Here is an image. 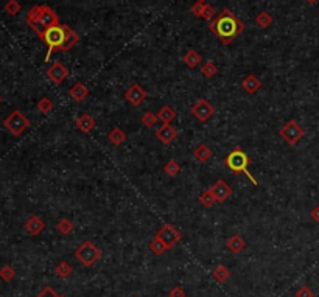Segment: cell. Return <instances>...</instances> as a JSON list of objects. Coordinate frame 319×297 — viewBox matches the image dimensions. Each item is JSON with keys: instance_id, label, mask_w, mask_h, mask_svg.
Listing matches in <instances>:
<instances>
[{"instance_id": "1", "label": "cell", "mask_w": 319, "mask_h": 297, "mask_svg": "<svg viewBox=\"0 0 319 297\" xmlns=\"http://www.w3.org/2000/svg\"><path fill=\"white\" fill-rule=\"evenodd\" d=\"M209 30L218 38L221 44L229 45L230 42H233L243 33L244 24H243V20H240L229 8H225L210 22Z\"/></svg>"}, {"instance_id": "2", "label": "cell", "mask_w": 319, "mask_h": 297, "mask_svg": "<svg viewBox=\"0 0 319 297\" xmlns=\"http://www.w3.org/2000/svg\"><path fill=\"white\" fill-rule=\"evenodd\" d=\"M27 24L38 36H41L44 30L59 25V17L50 6L36 5L27 13Z\"/></svg>"}, {"instance_id": "3", "label": "cell", "mask_w": 319, "mask_h": 297, "mask_svg": "<svg viewBox=\"0 0 319 297\" xmlns=\"http://www.w3.org/2000/svg\"><path fill=\"white\" fill-rule=\"evenodd\" d=\"M225 164H226V167L230 170V171L246 174V176L251 179V182H252L254 185H257V181H255V177L248 171V167L251 165V157H249L246 153H244V151H241L240 148H235V150L230 151V153L226 156Z\"/></svg>"}, {"instance_id": "4", "label": "cell", "mask_w": 319, "mask_h": 297, "mask_svg": "<svg viewBox=\"0 0 319 297\" xmlns=\"http://www.w3.org/2000/svg\"><path fill=\"white\" fill-rule=\"evenodd\" d=\"M39 38L48 47V51L46 55V61L48 62V59L51 58L53 53L61 51V48H62L64 38H66V33H64V25L59 24V25H55V27H50V28L42 31V35Z\"/></svg>"}, {"instance_id": "5", "label": "cell", "mask_w": 319, "mask_h": 297, "mask_svg": "<svg viewBox=\"0 0 319 297\" xmlns=\"http://www.w3.org/2000/svg\"><path fill=\"white\" fill-rule=\"evenodd\" d=\"M75 257L77 260L83 264V266L91 268L97 263L101 257V251L93 245L91 240L81 243L75 251Z\"/></svg>"}, {"instance_id": "6", "label": "cell", "mask_w": 319, "mask_h": 297, "mask_svg": "<svg viewBox=\"0 0 319 297\" xmlns=\"http://www.w3.org/2000/svg\"><path fill=\"white\" fill-rule=\"evenodd\" d=\"M3 125H5V128L9 132H11L13 135L19 137V135H22L30 128V120L20 111H13L3 120Z\"/></svg>"}, {"instance_id": "7", "label": "cell", "mask_w": 319, "mask_h": 297, "mask_svg": "<svg viewBox=\"0 0 319 297\" xmlns=\"http://www.w3.org/2000/svg\"><path fill=\"white\" fill-rule=\"evenodd\" d=\"M279 134H280V137L286 143L294 146V145H297V143L301 142V139L304 137L305 131H304V128L296 120H290V122L285 123V126L279 131Z\"/></svg>"}, {"instance_id": "8", "label": "cell", "mask_w": 319, "mask_h": 297, "mask_svg": "<svg viewBox=\"0 0 319 297\" xmlns=\"http://www.w3.org/2000/svg\"><path fill=\"white\" fill-rule=\"evenodd\" d=\"M156 237L162 240V243L167 246V249H172L175 245H178V243L181 241V238H182L181 232L173 224H165L164 227H161V230L156 233Z\"/></svg>"}, {"instance_id": "9", "label": "cell", "mask_w": 319, "mask_h": 297, "mask_svg": "<svg viewBox=\"0 0 319 297\" xmlns=\"http://www.w3.org/2000/svg\"><path fill=\"white\" fill-rule=\"evenodd\" d=\"M191 115L195 117V119L201 123H206L212 115H214L215 109L214 106H212L207 100L204 98H199L193 106H191Z\"/></svg>"}, {"instance_id": "10", "label": "cell", "mask_w": 319, "mask_h": 297, "mask_svg": "<svg viewBox=\"0 0 319 297\" xmlns=\"http://www.w3.org/2000/svg\"><path fill=\"white\" fill-rule=\"evenodd\" d=\"M47 78L55 84H62L69 78V70L61 62H53L47 70Z\"/></svg>"}, {"instance_id": "11", "label": "cell", "mask_w": 319, "mask_h": 297, "mask_svg": "<svg viewBox=\"0 0 319 297\" xmlns=\"http://www.w3.org/2000/svg\"><path fill=\"white\" fill-rule=\"evenodd\" d=\"M125 98L133 106H140L146 100V92L140 84H133V86H130V89L125 92Z\"/></svg>"}, {"instance_id": "12", "label": "cell", "mask_w": 319, "mask_h": 297, "mask_svg": "<svg viewBox=\"0 0 319 297\" xmlns=\"http://www.w3.org/2000/svg\"><path fill=\"white\" fill-rule=\"evenodd\" d=\"M212 193H214L217 203L223 204L226 199H229V196L232 195V188L229 187V184L226 181H223V179H218V181L212 185Z\"/></svg>"}, {"instance_id": "13", "label": "cell", "mask_w": 319, "mask_h": 297, "mask_svg": "<svg viewBox=\"0 0 319 297\" xmlns=\"http://www.w3.org/2000/svg\"><path fill=\"white\" fill-rule=\"evenodd\" d=\"M156 137L159 139V142L164 143V145H170V143H173L175 139L178 137V131L173 128L172 125H167L164 123L161 128H157L156 129Z\"/></svg>"}, {"instance_id": "14", "label": "cell", "mask_w": 319, "mask_h": 297, "mask_svg": "<svg viewBox=\"0 0 319 297\" xmlns=\"http://www.w3.org/2000/svg\"><path fill=\"white\" fill-rule=\"evenodd\" d=\"M64 33H66V38H64V44H62L61 51H69L80 42V35L75 30H72L69 25H64Z\"/></svg>"}, {"instance_id": "15", "label": "cell", "mask_w": 319, "mask_h": 297, "mask_svg": "<svg viewBox=\"0 0 319 297\" xmlns=\"http://www.w3.org/2000/svg\"><path fill=\"white\" fill-rule=\"evenodd\" d=\"M46 229V222L42 221L39 216H31L27 222H25V230L30 233V235H39L42 233V230Z\"/></svg>"}, {"instance_id": "16", "label": "cell", "mask_w": 319, "mask_h": 297, "mask_svg": "<svg viewBox=\"0 0 319 297\" xmlns=\"http://www.w3.org/2000/svg\"><path fill=\"white\" fill-rule=\"evenodd\" d=\"M69 95L72 97V100H75L77 103H81V101L86 100V97L89 95V89L86 87V84L77 83V84H73V86L70 87Z\"/></svg>"}, {"instance_id": "17", "label": "cell", "mask_w": 319, "mask_h": 297, "mask_svg": "<svg viewBox=\"0 0 319 297\" xmlns=\"http://www.w3.org/2000/svg\"><path fill=\"white\" fill-rule=\"evenodd\" d=\"M241 87L246 93L254 95L255 92H259V89L262 87V81L255 75H248L246 78L241 81Z\"/></svg>"}, {"instance_id": "18", "label": "cell", "mask_w": 319, "mask_h": 297, "mask_svg": "<svg viewBox=\"0 0 319 297\" xmlns=\"http://www.w3.org/2000/svg\"><path fill=\"white\" fill-rule=\"evenodd\" d=\"M77 128L84 132V134H89L93 128H95V120L93 117L89 114H83L77 119Z\"/></svg>"}, {"instance_id": "19", "label": "cell", "mask_w": 319, "mask_h": 297, "mask_svg": "<svg viewBox=\"0 0 319 297\" xmlns=\"http://www.w3.org/2000/svg\"><path fill=\"white\" fill-rule=\"evenodd\" d=\"M226 246H228V249L232 254H240L244 248H246V243H244V240L241 238V235H237V233H235V235H232L228 240Z\"/></svg>"}, {"instance_id": "20", "label": "cell", "mask_w": 319, "mask_h": 297, "mask_svg": "<svg viewBox=\"0 0 319 297\" xmlns=\"http://www.w3.org/2000/svg\"><path fill=\"white\" fill-rule=\"evenodd\" d=\"M193 157L196 159L198 162L204 164V162H207L209 159L212 157V150L206 143H199L193 150Z\"/></svg>"}, {"instance_id": "21", "label": "cell", "mask_w": 319, "mask_h": 297, "mask_svg": "<svg viewBox=\"0 0 319 297\" xmlns=\"http://www.w3.org/2000/svg\"><path fill=\"white\" fill-rule=\"evenodd\" d=\"M182 61L185 62V66L190 69H195L201 64V55L196 50H188L185 55L182 56Z\"/></svg>"}, {"instance_id": "22", "label": "cell", "mask_w": 319, "mask_h": 297, "mask_svg": "<svg viewBox=\"0 0 319 297\" xmlns=\"http://www.w3.org/2000/svg\"><path fill=\"white\" fill-rule=\"evenodd\" d=\"M212 275H214V279L218 283H226L230 277V271L228 266H225V264H218V266L212 271Z\"/></svg>"}, {"instance_id": "23", "label": "cell", "mask_w": 319, "mask_h": 297, "mask_svg": "<svg viewBox=\"0 0 319 297\" xmlns=\"http://www.w3.org/2000/svg\"><path fill=\"white\" fill-rule=\"evenodd\" d=\"M157 119L161 120L162 123L170 125V123H172V122L176 119V112H175L173 108H170V106H164V108H161V111H159Z\"/></svg>"}, {"instance_id": "24", "label": "cell", "mask_w": 319, "mask_h": 297, "mask_svg": "<svg viewBox=\"0 0 319 297\" xmlns=\"http://www.w3.org/2000/svg\"><path fill=\"white\" fill-rule=\"evenodd\" d=\"M108 139L114 146H120L125 140H126V134L120 129V128H114L109 134H108Z\"/></svg>"}, {"instance_id": "25", "label": "cell", "mask_w": 319, "mask_h": 297, "mask_svg": "<svg viewBox=\"0 0 319 297\" xmlns=\"http://www.w3.org/2000/svg\"><path fill=\"white\" fill-rule=\"evenodd\" d=\"M55 274L58 275L59 279H67L69 275L72 274V266L67 261H59L55 268Z\"/></svg>"}, {"instance_id": "26", "label": "cell", "mask_w": 319, "mask_h": 297, "mask_svg": "<svg viewBox=\"0 0 319 297\" xmlns=\"http://www.w3.org/2000/svg\"><path fill=\"white\" fill-rule=\"evenodd\" d=\"M150 249H151V252L154 254V255H162V254H165V251H167V246L164 245L161 238L154 237L150 241Z\"/></svg>"}, {"instance_id": "27", "label": "cell", "mask_w": 319, "mask_h": 297, "mask_svg": "<svg viewBox=\"0 0 319 297\" xmlns=\"http://www.w3.org/2000/svg\"><path fill=\"white\" fill-rule=\"evenodd\" d=\"M255 24L260 28H268L273 24V16L268 11H262L257 17H255Z\"/></svg>"}, {"instance_id": "28", "label": "cell", "mask_w": 319, "mask_h": 297, "mask_svg": "<svg viewBox=\"0 0 319 297\" xmlns=\"http://www.w3.org/2000/svg\"><path fill=\"white\" fill-rule=\"evenodd\" d=\"M217 72H218L217 66L214 64V62H210V61L204 62V64L201 66V73L204 75V78H214L217 75Z\"/></svg>"}, {"instance_id": "29", "label": "cell", "mask_w": 319, "mask_h": 297, "mask_svg": "<svg viewBox=\"0 0 319 297\" xmlns=\"http://www.w3.org/2000/svg\"><path fill=\"white\" fill-rule=\"evenodd\" d=\"M164 171H165V174H167V176L175 177V176H178V174H179L181 167H179V164H178L176 161H173V159H172V161H168V162L165 164Z\"/></svg>"}, {"instance_id": "30", "label": "cell", "mask_w": 319, "mask_h": 297, "mask_svg": "<svg viewBox=\"0 0 319 297\" xmlns=\"http://www.w3.org/2000/svg\"><path fill=\"white\" fill-rule=\"evenodd\" d=\"M56 229L59 233H62V235H69V233L73 230V222L67 218H62L56 224Z\"/></svg>"}, {"instance_id": "31", "label": "cell", "mask_w": 319, "mask_h": 297, "mask_svg": "<svg viewBox=\"0 0 319 297\" xmlns=\"http://www.w3.org/2000/svg\"><path fill=\"white\" fill-rule=\"evenodd\" d=\"M36 108H38V111L42 112V114H50L51 109H53V101H51L50 98H47V97H42V98L38 101Z\"/></svg>"}, {"instance_id": "32", "label": "cell", "mask_w": 319, "mask_h": 297, "mask_svg": "<svg viewBox=\"0 0 319 297\" xmlns=\"http://www.w3.org/2000/svg\"><path fill=\"white\" fill-rule=\"evenodd\" d=\"M199 201L204 207H212L217 204V199H215L214 193H212V190H206V192L199 196Z\"/></svg>"}, {"instance_id": "33", "label": "cell", "mask_w": 319, "mask_h": 297, "mask_svg": "<svg viewBox=\"0 0 319 297\" xmlns=\"http://www.w3.org/2000/svg\"><path fill=\"white\" fill-rule=\"evenodd\" d=\"M20 9H22V6H20V3L17 2V0H8V2L5 3V13L9 14V16L19 14Z\"/></svg>"}, {"instance_id": "34", "label": "cell", "mask_w": 319, "mask_h": 297, "mask_svg": "<svg viewBox=\"0 0 319 297\" xmlns=\"http://www.w3.org/2000/svg\"><path fill=\"white\" fill-rule=\"evenodd\" d=\"M157 120H159L157 114H154V112H145L142 115V125L146 126V128H153V126H156Z\"/></svg>"}, {"instance_id": "35", "label": "cell", "mask_w": 319, "mask_h": 297, "mask_svg": "<svg viewBox=\"0 0 319 297\" xmlns=\"http://www.w3.org/2000/svg\"><path fill=\"white\" fill-rule=\"evenodd\" d=\"M14 275H16V271L11 266H3L0 269V279L3 282H11L14 279Z\"/></svg>"}, {"instance_id": "36", "label": "cell", "mask_w": 319, "mask_h": 297, "mask_svg": "<svg viewBox=\"0 0 319 297\" xmlns=\"http://www.w3.org/2000/svg\"><path fill=\"white\" fill-rule=\"evenodd\" d=\"M217 17V11H215V8L214 6H210L207 3H204L203 6V13H201V19H204V20H212V19H215Z\"/></svg>"}, {"instance_id": "37", "label": "cell", "mask_w": 319, "mask_h": 297, "mask_svg": "<svg viewBox=\"0 0 319 297\" xmlns=\"http://www.w3.org/2000/svg\"><path fill=\"white\" fill-rule=\"evenodd\" d=\"M296 297H315V294L310 288H308V286H302V288L297 290Z\"/></svg>"}, {"instance_id": "38", "label": "cell", "mask_w": 319, "mask_h": 297, "mask_svg": "<svg viewBox=\"0 0 319 297\" xmlns=\"http://www.w3.org/2000/svg\"><path fill=\"white\" fill-rule=\"evenodd\" d=\"M36 297H64V296H59V294H56V293L53 291L51 288H48V286H47V288L42 290V291H41V293H39Z\"/></svg>"}, {"instance_id": "39", "label": "cell", "mask_w": 319, "mask_h": 297, "mask_svg": "<svg viewBox=\"0 0 319 297\" xmlns=\"http://www.w3.org/2000/svg\"><path fill=\"white\" fill-rule=\"evenodd\" d=\"M168 297H185V291L181 286H176V288H173L168 293Z\"/></svg>"}, {"instance_id": "40", "label": "cell", "mask_w": 319, "mask_h": 297, "mask_svg": "<svg viewBox=\"0 0 319 297\" xmlns=\"http://www.w3.org/2000/svg\"><path fill=\"white\" fill-rule=\"evenodd\" d=\"M310 216H312V219H313L315 222H319V206H316V207L312 209Z\"/></svg>"}, {"instance_id": "41", "label": "cell", "mask_w": 319, "mask_h": 297, "mask_svg": "<svg viewBox=\"0 0 319 297\" xmlns=\"http://www.w3.org/2000/svg\"><path fill=\"white\" fill-rule=\"evenodd\" d=\"M307 2L310 3V5H315V3H318V2H319V0H307Z\"/></svg>"}, {"instance_id": "42", "label": "cell", "mask_w": 319, "mask_h": 297, "mask_svg": "<svg viewBox=\"0 0 319 297\" xmlns=\"http://www.w3.org/2000/svg\"><path fill=\"white\" fill-rule=\"evenodd\" d=\"M196 2H203V3H206V0H196Z\"/></svg>"}, {"instance_id": "43", "label": "cell", "mask_w": 319, "mask_h": 297, "mask_svg": "<svg viewBox=\"0 0 319 297\" xmlns=\"http://www.w3.org/2000/svg\"><path fill=\"white\" fill-rule=\"evenodd\" d=\"M0 101H2V95H0Z\"/></svg>"}, {"instance_id": "44", "label": "cell", "mask_w": 319, "mask_h": 297, "mask_svg": "<svg viewBox=\"0 0 319 297\" xmlns=\"http://www.w3.org/2000/svg\"><path fill=\"white\" fill-rule=\"evenodd\" d=\"M136 297H137V296H136Z\"/></svg>"}]
</instances>
